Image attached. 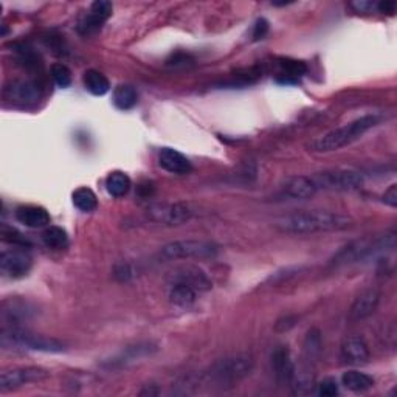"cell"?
<instances>
[{"instance_id": "obj_11", "label": "cell", "mask_w": 397, "mask_h": 397, "mask_svg": "<svg viewBox=\"0 0 397 397\" xmlns=\"http://www.w3.org/2000/svg\"><path fill=\"white\" fill-rule=\"evenodd\" d=\"M112 11H114V5L108 0H97V2L92 3L88 14L82 17L78 25V32L82 36H92V34L98 33L104 23L109 21Z\"/></svg>"}, {"instance_id": "obj_24", "label": "cell", "mask_w": 397, "mask_h": 397, "mask_svg": "<svg viewBox=\"0 0 397 397\" xmlns=\"http://www.w3.org/2000/svg\"><path fill=\"white\" fill-rule=\"evenodd\" d=\"M195 298H197V290L183 282H174V286L169 290V301L179 307H189Z\"/></svg>"}, {"instance_id": "obj_2", "label": "cell", "mask_w": 397, "mask_h": 397, "mask_svg": "<svg viewBox=\"0 0 397 397\" xmlns=\"http://www.w3.org/2000/svg\"><path fill=\"white\" fill-rule=\"evenodd\" d=\"M381 115L372 114V115H363L354 120L351 123L340 126L337 129H333L330 132L322 135L317 140H313L309 145V151L318 152V154H328L339 151L341 147L349 146L354 141H357L361 135L368 132L370 129L376 128L381 123Z\"/></svg>"}, {"instance_id": "obj_29", "label": "cell", "mask_w": 397, "mask_h": 397, "mask_svg": "<svg viewBox=\"0 0 397 397\" xmlns=\"http://www.w3.org/2000/svg\"><path fill=\"white\" fill-rule=\"evenodd\" d=\"M73 205L82 213H92L97 210L98 206V199L97 194H95L91 188L81 187L78 189H75L72 194Z\"/></svg>"}, {"instance_id": "obj_18", "label": "cell", "mask_w": 397, "mask_h": 397, "mask_svg": "<svg viewBox=\"0 0 397 397\" xmlns=\"http://www.w3.org/2000/svg\"><path fill=\"white\" fill-rule=\"evenodd\" d=\"M317 193H318L317 187H315V183H313L311 176L293 177V179H290L286 183V187H284V194H286L287 197L295 199V200L311 199L312 195H315Z\"/></svg>"}, {"instance_id": "obj_10", "label": "cell", "mask_w": 397, "mask_h": 397, "mask_svg": "<svg viewBox=\"0 0 397 397\" xmlns=\"http://www.w3.org/2000/svg\"><path fill=\"white\" fill-rule=\"evenodd\" d=\"M33 265V259L25 247H13L0 254V272L10 280H19L25 276Z\"/></svg>"}, {"instance_id": "obj_5", "label": "cell", "mask_w": 397, "mask_h": 397, "mask_svg": "<svg viewBox=\"0 0 397 397\" xmlns=\"http://www.w3.org/2000/svg\"><path fill=\"white\" fill-rule=\"evenodd\" d=\"M219 247L211 241L182 239L163 245L160 256L163 259H206L216 256Z\"/></svg>"}, {"instance_id": "obj_26", "label": "cell", "mask_w": 397, "mask_h": 397, "mask_svg": "<svg viewBox=\"0 0 397 397\" xmlns=\"http://www.w3.org/2000/svg\"><path fill=\"white\" fill-rule=\"evenodd\" d=\"M289 385L295 396H309L317 388L315 377H313L309 371L298 372L295 370V374Z\"/></svg>"}, {"instance_id": "obj_27", "label": "cell", "mask_w": 397, "mask_h": 397, "mask_svg": "<svg viewBox=\"0 0 397 397\" xmlns=\"http://www.w3.org/2000/svg\"><path fill=\"white\" fill-rule=\"evenodd\" d=\"M139 103V93L132 86L120 84L114 91V104L120 110H130Z\"/></svg>"}, {"instance_id": "obj_37", "label": "cell", "mask_w": 397, "mask_h": 397, "mask_svg": "<svg viewBox=\"0 0 397 397\" xmlns=\"http://www.w3.org/2000/svg\"><path fill=\"white\" fill-rule=\"evenodd\" d=\"M296 322H298V318L296 317H284L281 320H278L276 324H275V330H278V333H286V330L289 329H292L293 326L296 324Z\"/></svg>"}, {"instance_id": "obj_16", "label": "cell", "mask_w": 397, "mask_h": 397, "mask_svg": "<svg viewBox=\"0 0 397 397\" xmlns=\"http://www.w3.org/2000/svg\"><path fill=\"white\" fill-rule=\"evenodd\" d=\"M17 222L28 228H44L49 227L51 217L44 206L39 205H22L16 210Z\"/></svg>"}, {"instance_id": "obj_12", "label": "cell", "mask_w": 397, "mask_h": 397, "mask_svg": "<svg viewBox=\"0 0 397 397\" xmlns=\"http://www.w3.org/2000/svg\"><path fill=\"white\" fill-rule=\"evenodd\" d=\"M370 348L359 335L348 337L340 346V359L346 365H365L370 360Z\"/></svg>"}, {"instance_id": "obj_19", "label": "cell", "mask_w": 397, "mask_h": 397, "mask_svg": "<svg viewBox=\"0 0 397 397\" xmlns=\"http://www.w3.org/2000/svg\"><path fill=\"white\" fill-rule=\"evenodd\" d=\"M7 93L17 103L32 104L39 99V87L32 81H14L11 87H7Z\"/></svg>"}, {"instance_id": "obj_17", "label": "cell", "mask_w": 397, "mask_h": 397, "mask_svg": "<svg viewBox=\"0 0 397 397\" xmlns=\"http://www.w3.org/2000/svg\"><path fill=\"white\" fill-rule=\"evenodd\" d=\"M272 365H274L278 382L290 383L295 374V365L292 357H290L287 346H280L275 349V352L272 354Z\"/></svg>"}, {"instance_id": "obj_32", "label": "cell", "mask_w": 397, "mask_h": 397, "mask_svg": "<svg viewBox=\"0 0 397 397\" xmlns=\"http://www.w3.org/2000/svg\"><path fill=\"white\" fill-rule=\"evenodd\" d=\"M50 73H51V78L53 81L56 82L58 87L65 88L72 84V72H70V69L67 65L64 64H53L51 69H50Z\"/></svg>"}, {"instance_id": "obj_15", "label": "cell", "mask_w": 397, "mask_h": 397, "mask_svg": "<svg viewBox=\"0 0 397 397\" xmlns=\"http://www.w3.org/2000/svg\"><path fill=\"white\" fill-rule=\"evenodd\" d=\"M158 165L165 171L177 176H187L193 171V165L182 152L173 147H163L158 152Z\"/></svg>"}, {"instance_id": "obj_21", "label": "cell", "mask_w": 397, "mask_h": 397, "mask_svg": "<svg viewBox=\"0 0 397 397\" xmlns=\"http://www.w3.org/2000/svg\"><path fill=\"white\" fill-rule=\"evenodd\" d=\"M82 81H84L86 91L95 95V97H103V95H106L110 91V82L108 80V76L101 72H98V70H93V69L87 70Z\"/></svg>"}, {"instance_id": "obj_7", "label": "cell", "mask_w": 397, "mask_h": 397, "mask_svg": "<svg viewBox=\"0 0 397 397\" xmlns=\"http://www.w3.org/2000/svg\"><path fill=\"white\" fill-rule=\"evenodd\" d=\"M313 183H315L317 191H351L361 187L363 183V174L360 171L348 169V168H337L322 171L311 176Z\"/></svg>"}, {"instance_id": "obj_3", "label": "cell", "mask_w": 397, "mask_h": 397, "mask_svg": "<svg viewBox=\"0 0 397 397\" xmlns=\"http://www.w3.org/2000/svg\"><path fill=\"white\" fill-rule=\"evenodd\" d=\"M396 247V234L387 233L378 238H365L354 241L341 250L337 252L333 258H330V265H346L352 263H361V261L376 258L377 254L385 253L387 250H393Z\"/></svg>"}, {"instance_id": "obj_8", "label": "cell", "mask_w": 397, "mask_h": 397, "mask_svg": "<svg viewBox=\"0 0 397 397\" xmlns=\"http://www.w3.org/2000/svg\"><path fill=\"white\" fill-rule=\"evenodd\" d=\"M195 210L188 204H154L147 208V217L151 221L174 227L191 221Z\"/></svg>"}, {"instance_id": "obj_31", "label": "cell", "mask_w": 397, "mask_h": 397, "mask_svg": "<svg viewBox=\"0 0 397 397\" xmlns=\"http://www.w3.org/2000/svg\"><path fill=\"white\" fill-rule=\"evenodd\" d=\"M322 352V335L317 329H312L307 333L306 341H304V355L307 360H313L318 357V354Z\"/></svg>"}, {"instance_id": "obj_39", "label": "cell", "mask_w": 397, "mask_h": 397, "mask_svg": "<svg viewBox=\"0 0 397 397\" xmlns=\"http://www.w3.org/2000/svg\"><path fill=\"white\" fill-rule=\"evenodd\" d=\"M376 8L378 10V13L382 14H393L396 11V2L394 0H382V2L376 3Z\"/></svg>"}, {"instance_id": "obj_13", "label": "cell", "mask_w": 397, "mask_h": 397, "mask_svg": "<svg viewBox=\"0 0 397 397\" xmlns=\"http://www.w3.org/2000/svg\"><path fill=\"white\" fill-rule=\"evenodd\" d=\"M378 303H381V292H378L377 289L371 287L363 290V292L354 300L351 309H349V320L360 322V320L371 317L372 313L377 311Z\"/></svg>"}, {"instance_id": "obj_28", "label": "cell", "mask_w": 397, "mask_h": 397, "mask_svg": "<svg viewBox=\"0 0 397 397\" xmlns=\"http://www.w3.org/2000/svg\"><path fill=\"white\" fill-rule=\"evenodd\" d=\"M40 238H43L44 244L49 248H53V250H62V248L69 245L67 231L61 227H55V225L45 227Z\"/></svg>"}, {"instance_id": "obj_36", "label": "cell", "mask_w": 397, "mask_h": 397, "mask_svg": "<svg viewBox=\"0 0 397 397\" xmlns=\"http://www.w3.org/2000/svg\"><path fill=\"white\" fill-rule=\"evenodd\" d=\"M382 199H383L385 204L391 206V208H396L397 206V185L396 183H393V185H391L387 191L383 193Z\"/></svg>"}, {"instance_id": "obj_14", "label": "cell", "mask_w": 397, "mask_h": 397, "mask_svg": "<svg viewBox=\"0 0 397 397\" xmlns=\"http://www.w3.org/2000/svg\"><path fill=\"white\" fill-rule=\"evenodd\" d=\"M33 311L27 301L10 298L2 304V322L5 328H19L23 320H28L33 315Z\"/></svg>"}, {"instance_id": "obj_33", "label": "cell", "mask_w": 397, "mask_h": 397, "mask_svg": "<svg viewBox=\"0 0 397 397\" xmlns=\"http://www.w3.org/2000/svg\"><path fill=\"white\" fill-rule=\"evenodd\" d=\"M0 234H2L3 242H8V244H11L13 247H28L29 245V242L23 238L19 231L11 228V227H7V225H3Z\"/></svg>"}, {"instance_id": "obj_6", "label": "cell", "mask_w": 397, "mask_h": 397, "mask_svg": "<svg viewBox=\"0 0 397 397\" xmlns=\"http://www.w3.org/2000/svg\"><path fill=\"white\" fill-rule=\"evenodd\" d=\"M254 360L250 354H234L217 360L210 370V377L221 383H233L250 376Z\"/></svg>"}, {"instance_id": "obj_34", "label": "cell", "mask_w": 397, "mask_h": 397, "mask_svg": "<svg viewBox=\"0 0 397 397\" xmlns=\"http://www.w3.org/2000/svg\"><path fill=\"white\" fill-rule=\"evenodd\" d=\"M318 394L323 396V397H334L339 394V385H337L335 378H323V382L317 383V388Z\"/></svg>"}, {"instance_id": "obj_20", "label": "cell", "mask_w": 397, "mask_h": 397, "mask_svg": "<svg viewBox=\"0 0 397 397\" xmlns=\"http://www.w3.org/2000/svg\"><path fill=\"white\" fill-rule=\"evenodd\" d=\"M174 282L188 284V286H191L195 290H208V289H211L210 278L206 276L202 270H199V269H195V267H188V269L176 272Z\"/></svg>"}, {"instance_id": "obj_38", "label": "cell", "mask_w": 397, "mask_h": 397, "mask_svg": "<svg viewBox=\"0 0 397 397\" xmlns=\"http://www.w3.org/2000/svg\"><path fill=\"white\" fill-rule=\"evenodd\" d=\"M114 275L117 276V280H120V281H129L130 278L134 276V272H132V269H130V265H128V264H120V265H117V267H115Z\"/></svg>"}, {"instance_id": "obj_30", "label": "cell", "mask_w": 397, "mask_h": 397, "mask_svg": "<svg viewBox=\"0 0 397 397\" xmlns=\"http://www.w3.org/2000/svg\"><path fill=\"white\" fill-rule=\"evenodd\" d=\"M156 349L157 348L156 346L152 348L151 343H145V345H137V346H129V348L124 349L120 355H117L114 360H110V366L126 365V363H129V361H134L137 359L145 357V355L151 354L152 351H156Z\"/></svg>"}, {"instance_id": "obj_9", "label": "cell", "mask_w": 397, "mask_h": 397, "mask_svg": "<svg viewBox=\"0 0 397 397\" xmlns=\"http://www.w3.org/2000/svg\"><path fill=\"white\" fill-rule=\"evenodd\" d=\"M50 377V371L40 366H21V368H13L3 371L0 374V391L7 393L23 387L28 383H39Z\"/></svg>"}, {"instance_id": "obj_1", "label": "cell", "mask_w": 397, "mask_h": 397, "mask_svg": "<svg viewBox=\"0 0 397 397\" xmlns=\"http://www.w3.org/2000/svg\"><path fill=\"white\" fill-rule=\"evenodd\" d=\"M352 225L351 217L341 213L326 210H309L292 213L275 221L274 227L287 234H312L328 233V231H341Z\"/></svg>"}, {"instance_id": "obj_25", "label": "cell", "mask_w": 397, "mask_h": 397, "mask_svg": "<svg viewBox=\"0 0 397 397\" xmlns=\"http://www.w3.org/2000/svg\"><path fill=\"white\" fill-rule=\"evenodd\" d=\"M281 67L282 72L278 78V82H281V84H296L307 70L304 62L292 61V59H282Z\"/></svg>"}, {"instance_id": "obj_23", "label": "cell", "mask_w": 397, "mask_h": 397, "mask_svg": "<svg viewBox=\"0 0 397 397\" xmlns=\"http://www.w3.org/2000/svg\"><path fill=\"white\" fill-rule=\"evenodd\" d=\"M130 187H132L130 177L123 171H114L106 179V189L112 197H124L129 193Z\"/></svg>"}, {"instance_id": "obj_22", "label": "cell", "mask_w": 397, "mask_h": 397, "mask_svg": "<svg viewBox=\"0 0 397 397\" xmlns=\"http://www.w3.org/2000/svg\"><path fill=\"white\" fill-rule=\"evenodd\" d=\"M341 383L354 393H363L374 387V378L360 371H348L341 376Z\"/></svg>"}, {"instance_id": "obj_35", "label": "cell", "mask_w": 397, "mask_h": 397, "mask_svg": "<svg viewBox=\"0 0 397 397\" xmlns=\"http://www.w3.org/2000/svg\"><path fill=\"white\" fill-rule=\"evenodd\" d=\"M269 33V22L265 19H258L256 23H254V29H253V40H259L264 39L267 36Z\"/></svg>"}, {"instance_id": "obj_4", "label": "cell", "mask_w": 397, "mask_h": 397, "mask_svg": "<svg viewBox=\"0 0 397 397\" xmlns=\"http://www.w3.org/2000/svg\"><path fill=\"white\" fill-rule=\"evenodd\" d=\"M2 345L3 346H19L22 349L39 352L59 354L65 351V343L55 339V337L29 334L21 328H3L2 330Z\"/></svg>"}]
</instances>
